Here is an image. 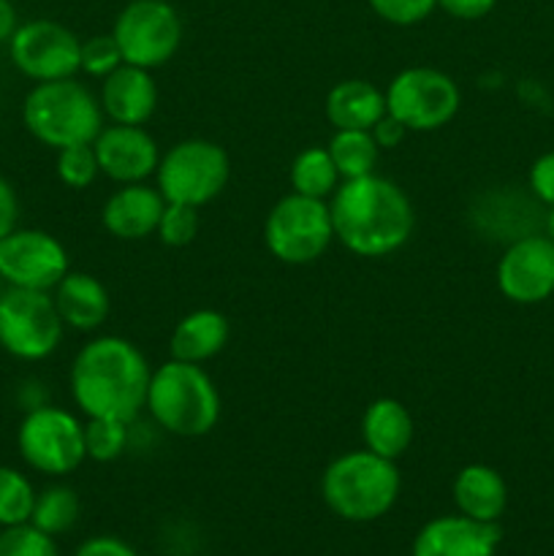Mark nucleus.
Instances as JSON below:
<instances>
[{
  "label": "nucleus",
  "mask_w": 554,
  "mask_h": 556,
  "mask_svg": "<svg viewBox=\"0 0 554 556\" xmlns=\"http://www.w3.org/2000/svg\"><path fill=\"white\" fill-rule=\"evenodd\" d=\"M152 369L134 342L96 337L71 367V394L87 418L130 424L147 407Z\"/></svg>",
  "instance_id": "1"
},
{
  "label": "nucleus",
  "mask_w": 554,
  "mask_h": 556,
  "mask_svg": "<svg viewBox=\"0 0 554 556\" xmlns=\"http://www.w3.org/2000/svg\"><path fill=\"white\" fill-rule=\"evenodd\" d=\"M329 210L335 237L364 258L396 253L413 233V206L405 190L378 174L345 179Z\"/></svg>",
  "instance_id": "2"
},
{
  "label": "nucleus",
  "mask_w": 554,
  "mask_h": 556,
  "mask_svg": "<svg viewBox=\"0 0 554 556\" xmlns=\"http://www.w3.org/2000/svg\"><path fill=\"white\" fill-rule=\"evenodd\" d=\"M402 478L394 459L373 451H351L331 462L320 478V497L326 508L342 521L367 525L394 508Z\"/></svg>",
  "instance_id": "3"
},
{
  "label": "nucleus",
  "mask_w": 554,
  "mask_h": 556,
  "mask_svg": "<svg viewBox=\"0 0 554 556\" xmlns=\"http://www.w3.org/2000/svg\"><path fill=\"white\" fill-rule=\"evenodd\" d=\"M147 410L177 438H204L217 427L221 394L199 364L172 358L152 372Z\"/></svg>",
  "instance_id": "4"
},
{
  "label": "nucleus",
  "mask_w": 554,
  "mask_h": 556,
  "mask_svg": "<svg viewBox=\"0 0 554 556\" xmlns=\"http://www.w3.org/2000/svg\"><path fill=\"white\" fill-rule=\"evenodd\" d=\"M25 128L41 144L63 150L71 144H92L103 128L101 101L74 76L38 81L22 103Z\"/></svg>",
  "instance_id": "5"
},
{
  "label": "nucleus",
  "mask_w": 554,
  "mask_h": 556,
  "mask_svg": "<svg viewBox=\"0 0 554 556\" xmlns=\"http://www.w3.org/2000/svg\"><path fill=\"white\" fill-rule=\"evenodd\" d=\"M158 190L168 204L204 206L223 193L231 177V161L221 144L185 139L158 163Z\"/></svg>",
  "instance_id": "6"
},
{
  "label": "nucleus",
  "mask_w": 554,
  "mask_h": 556,
  "mask_svg": "<svg viewBox=\"0 0 554 556\" xmlns=\"http://www.w3.org/2000/svg\"><path fill=\"white\" fill-rule=\"evenodd\" d=\"M331 239H335V223L324 199L291 193L277 201L266 215L264 242L282 264H313L326 253Z\"/></svg>",
  "instance_id": "7"
},
{
  "label": "nucleus",
  "mask_w": 554,
  "mask_h": 556,
  "mask_svg": "<svg viewBox=\"0 0 554 556\" xmlns=\"http://www.w3.org/2000/svg\"><path fill=\"white\" fill-rule=\"evenodd\" d=\"M63 318L49 291L9 288L0 293V348L22 362H41L63 340Z\"/></svg>",
  "instance_id": "8"
},
{
  "label": "nucleus",
  "mask_w": 554,
  "mask_h": 556,
  "mask_svg": "<svg viewBox=\"0 0 554 556\" xmlns=\"http://www.w3.org/2000/svg\"><path fill=\"white\" fill-rule=\"evenodd\" d=\"M16 448L36 472L52 478L71 476L87 459L85 427L68 410L38 405L22 418Z\"/></svg>",
  "instance_id": "9"
},
{
  "label": "nucleus",
  "mask_w": 554,
  "mask_h": 556,
  "mask_svg": "<svg viewBox=\"0 0 554 556\" xmlns=\"http://www.w3.org/2000/svg\"><path fill=\"white\" fill-rule=\"evenodd\" d=\"M123 63L161 68L182 41V20L168 0H130L117 14L112 30Z\"/></svg>",
  "instance_id": "10"
},
{
  "label": "nucleus",
  "mask_w": 554,
  "mask_h": 556,
  "mask_svg": "<svg viewBox=\"0 0 554 556\" xmlns=\"http://www.w3.org/2000/svg\"><path fill=\"white\" fill-rule=\"evenodd\" d=\"M459 87L449 74L427 65L405 68L386 90V112L407 130H438L459 112Z\"/></svg>",
  "instance_id": "11"
},
{
  "label": "nucleus",
  "mask_w": 554,
  "mask_h": 556,
  "mask_svg": "<svg viewBox=\"0 0 554 556\" xmlns=\"http://www.w3.org/2000/svg\"><path fill=\"white\" fill-rule=\"evenodd\" d=\"M11 63L33 81L68 79L79 71L81 41L54 20H33L16 27L9 41Z\"/></svg>",
  "instance_id": "12"
},
{
  "label": "nucleus",
  "mask_w": 554,
  "mask_h": 556,
  "mask_svg": "<svg viewBox=\"0 0 554 556\" xmlns=\"http://www.w3.org/2000/svg\"><path fill=\"white\" fill-rule=\"evenodd\" d=\"M68 275V253L63 244L38 228H14L0 239V280L9 288L54 291Z\"/></svg>",
  "instance_id": "13"
},
{
  "label": "nucleus",
  "mask_w": 554,
  "mask_h": 556,
  "mask_svg": "<svg viewBox=\"0 0 554 556\" xmlns=\"http://www.w3.org/2000/svg\"><path fill=\"white\" fill-rule=\"evenodd\" d=\"M498 288L516 304H541L554 293V242L530 233L505 248L498 264Z\"/></svg>",
  "instance_id": "14"
},
{
  "label": "nucleus",
  "mask_w": 554,
  "mask_h": 556,
  "mask_svg": "<svg viewBox=\"0 0 554 556\" xmlns=\"http://www.w3.org/2000/svg\"><path fill=\"white\" fill-rule=\"evenodd\" d=\"M98 166L109 179L123 185L144 182L150 174L158 172L161 152L155 139L141 125H109L92 141Z\"/></svg>",
  "instance_id": "15"
},
{
  "label": "nucleus",
  "mask_w": 554,
  "mask_h": 556,
  "mask_svg": "<svg viewBox=\"0 0 554 556\" xmlns=\"http://www.w3.org/2000/svg\"><path fill=\"white\" fill-rule=\"evenodd\" d=\"M500 527L467 516H438L413 538L411 556H494L500 546Z\"/></svg>",
  "instance_id": "16"
},
{
  "label": "nucleus",
  "mask_w": 554,
  "mask_h": 556,
  "mask_svg": "<svg viewBox=\"0 0 554 556\" xmlns=\"http://www.w3.org/2000/svg\"><path fill=\"white\" fill-rule=\"evenodd\" d=\"M163 210H166V199L161 195V190L134 182L123 185L117 193L109 195V201L103 204L101 220L112 237L136 242V239H144L158 231Z\"/></svg>",
  "instance_id": "17"
},
{
  "label": "nucleus",
  "mask_w": 554,
  "mask_h": 556,
  "mask_svg": "<svg viewBox=\"0 0 554 556\" xmlns=\"http://www.w3.org/2000/svg\"><path fill=\"white\" fill-rule=\"evenodd\" d=\"M158 87L150 71L123 63L103 76L101 109L117 125H144L155 114Z\"/></svg>",
  "instance_id": "18"
},
{
  "label": "nucleus",
  "mask_w": 554,
  "mask_h": 556,
  "mask_svg": "<svg viewBox=\"0 0 554 556\" xmlns=\"http://www.w3.org/2000/svg\"><path fill=\"white\" fill-rule=\"evenodd\" d=\"M451 494H454L456 510L462 516L487 521V525H498L508 505V486H505L503 476L489 465L462 467L456 472Z\"/></svg>",
  "instance_id": "19"
},
{
  "label": "nucleus",
  "mask_w": 554,
  "mask_h": 556,
  "mask_svg": "<svg viewBox=\"0 0 554 556\" xmlns=\"http://www.w3.org/2000/svg\"><path fill=\"white\" fill-rule=\"evenodd\" d=\"M52 299L63 324L76 331H96L109 315V291L101 280L85 271H68L58 282Z\"/></svg>",
  "instance_id": "20"
},
{
  "label": "nucleus",
  "mask_w": 554,
  "mask_h": 556,
  "mask_svg": "<svg viewBox=\"0 0 554 556\" xmlns=\"http://www.w3.org/2000/svg\"><path fill=\"white\" fill-rule=\"evenodd\" d=\"M228 337H231V326L226 315L217 309H196L174 326L168 351L177 362L201 364L217 356L226 348Z\"/></svg>",
  "instance_id": "21"
},
{
  "label": "nucleus",
  "mask_w": 554,
  "mask_h": 556,
  "mask_svg": "<svg viewBox=\"0 0 554 556\" xmlns=\"http://www.w3.org/2000/svg\"><path fill=\"white\" fill-rule=\"evenodd\" d=\"M383 114L386 92H380L373 81H340L326 96V117L337 130H373Z\"/></svg>",
  "instance_id": "22"
},
{
  "label": "nucleus",
  "mask_w": 554,
  "mask_h": 556,
  "mask_svg": "<svg viewBox=\"0 0 554 556\" xmlns=\"http://www.w3.org/2000/svg\"><path fill=\"white\" fill-rule=\"evenodd\" d=\"M362 438L367 451L386 456V459H400L413 443V418L402 402L375 400L364 410L362 418Z\"/></svg>",
  "instance_id": "23"
},
{
  "label": "nucleus",
  "mask_w": 554,
  "mask_h": 556,
  "mask_svg": "<svg viewBox=\"0 0 554 556\" xmlns=\"http://www.w3.org/2000/svg\"><path fill=\"white\" fill-rule=\"evenodd\" d=\"M326 150L342 179L367 177V174H375V166H378L380 147L373 130H337Z\"/></svg>",
  "instance_id": "24"
},
{
  "label": "nucleus",
  "mask_w": 554,
  "mask_h": 556,
  "mask_svg": "<svg viewBox=\"0 0 554 556\" xmlns=\"http://www.w3.org/2000/svg\"><path fill=\"white\" fill-rule=\"evenodd\" d=\"M340 172L331 161L329 150L324 147H307L299 152L291 163V188L293 193L310 195V199H326L337 190Z\"/></svg>",
  "instance_id": "25"
},
{
  "label": "nucleus",
  "mask_w": 554,
  "mask_h": 556,
  "mask_svg": "<svg viewBox=\"0 0 554 556\" xmlns=\"http://www.w3.org/2000/svg\"><path fill=\"white\" fill-rule=\"evenodd\" d=\"M81 503L79 494L71 486H49L41 494H36V505H33L30 525L36 530L47 532V535L58 538L65 535L68 530H74V525L79 521Z\"/></svg>",
  "instance_id": "26"
},
{
  "label": "nucleus",
  "mask_w": 554,
  "mask_h": 556,
  "mask_svg": "<svg viewBox=\"0 0 554 556\" xmlns=\"http://www.w3.org/2000/svg\"><path fill=\"white\" fill-rule=\"evenodd\" d=\"M36 489L14 467L0 465V530L5 527L30 525Z\"/></svg>",
  "instance_id": "27"
},
{
  "label": "nucleus",
  "mask_w": 554,
  "mask_h": 556,
  "mask_svg": "<svg viewBox=\"0 0 554 556\" xmlns=\"http://www.w3.org/2000/svg\"><path fill=\"white\" fill-rule=\"evenodd\" d=\"M128 445V424L112 418H90L85 424L87 456L96 462H114Z\"/></svg>",
  "instance_id": "28"
},
{
  "label": "nucleus",
  "mask_w": 554,
  "mask_h": 556,
  "mask_svg": "<svg viewBox=\"0 0 554 556\" xmlns=\"http://www.w3.org/2000/svg\"><path fill=\"white\" fill-rule=\"evenodd\" d=\"M101 174L92 144H71L58 150V177L68 188L85 190Z\"/></svg>",
  "instance_id": "29"
},
{
  "label": "nucleus",
  "mask_w": 554,
  "mask_h": 556,
  "mask_svg": "<svg viewBox=\"0 0 554 556\" xmlns=\"http://www.w3.org/2000/svg\"><path fill=\"white\" fill-rule=\"evenodd\" d=\"M0 556H60L54 538L33 525L0 530Z\"/></svg>",
  "instance_id": "30"
},
{
  "label": "nucleus",
  "mask_w": 554,
  "mask_h": 556,
  "mask_svg": "<svg viewBox=\"0 0 554 556\" xmlns=\"http://www.w3.org/2000/svg\"><path fill=\"white\" fill-rule=\"evenodd\" d=\"M155 233L168 248H185L199 233V212H196V206L168 204L166 201V210H163Z\"/></svg>",
  "instance_id": "31"
},
{
  "label": "nucleus",
  "mask_w": 554,
  "mask_h": 556,
  "mask_svg": "<svg viewBox=\"0 0 554 556\" xmlns=\"http://www.w3.org/2000/svg\"><path fill=\"white\" fill-rule=\"evenodd\" d=\"M123 65V52H119L114 36H92L81 43L79 71L90 76H109L114 68Z\"/></svg>",
  "instance_id": "32"
},
{
  "label": "nucleus",
  "mask_w": 554,
  "mask_h": 556,
  "mask_svg": "<svg viewBox=\"0 0 554 556\" xmlns=\"http://www.w3.org/2000/svg\"><path fill=\"white\" fill-rule=\"evenodd\" d=\"M367 3L380 20L400 27L418 25L438 9V0H367Z\"/></svg>",
  "instance_id": "33"
},
{
  "label": "nucleus",
  "mask_w": 554,
  "mask_h": 556,
  "mask_svg": "<svg viewBox=\"0 0 554 556\" xmlns=\"http://www.w3.org/2000/svg\"><path fill=\"white\" fill-rule=\"evenodd\" d=\"M530 193L541 204L554 206V152H543L530 166Z\"/></svg>",
  "instance_id": "34"
},
{
  "label": "nucleus",
  "mask_w": 554,
  "mask_h": 556,
  "mask_svg": "<svg viewBox=\"0 0 554 556\" xmlns=\"http://www.w3.org/2000/svg\"><path fill=\"white\" fill-rule=\"evenodd\" d=\"M74 556H139L134 546H128L125 541L114 535H96L87 538L79 548H76Z\"/></svg>",
  "instance_id": "35"
},
{
  "label": "nucleus",
  "mask_w": 554,
  "mask_h": 556,
  "mask_svg": "<svg viewBox=\"0 0 554 556\" xmlns=\"http://www.w3.org/2000/svg\"><path fill=\"white\" fill-rule=\"evenodd\" d=\"M498 5V0H438V9H443L445 14L456 16V20H481L489 11Z\"/></svg>",
  "instance_id": "36"
},
{
  "label": "nucleus",
  "mask_w": 554,
  "mask_h": 556,
  "mask_svg": "<svg viewBox=\"0 0 554 556\" xmlns=\"http://www.w3.org/2000/svg\"><path fill=\"white\" fill-rule=\"evenodd\" d=\"M16 220H20V201L9 179L0 177V239L14 231Z\"/></svg>",
  "instance_id": "37"
},
{
  "label": "nucleus",
  "mask_w": 554,
  "mask_h": 556,
  "mask_svg": "<svg viewBox=\"0 0 554 556\" xmlns=\"http://www.w3.org/2000/svg\"><path fill=\"white\" fill-rule=\"evenodd\" d=\"M405 134H407L405 125H402L396 117H391L389 112L373 125V136L375 141H378L380 150H394V147H400L402 139H405Z\"/></svg>",
  "instance_id": "38"
},
{
  "label": "nucleus",
  "mask_w": 554,
  "mask_h": 556,
  "mask_svg": "<svg viewBox=\"0 0 554 556\" xmlns=\"http://www.w3.org/2000/svg\"><path fill=\"white\" fill-rule=\"evenodd\" d=\"M20 27V20H16V9L11 0H0V43L11 41V36Z\"/></svg>",
  "instance_id": "39"
},
{
  "label": "nucleus",
  "mask_w": 554,
  "mask_h": 556,
  "mask_svg": "<svg viewBox=\"0 0 554 556\" xmlns=\"http://www.w3.org/2000/svg\"><path fill=\"white\" fill-rule=\"evenodd\" d=\"M543 228H546V237L554 242V206H549L546 217H543Z\"/></svg>",
  "instance_id": "40"
}]
</instances>
